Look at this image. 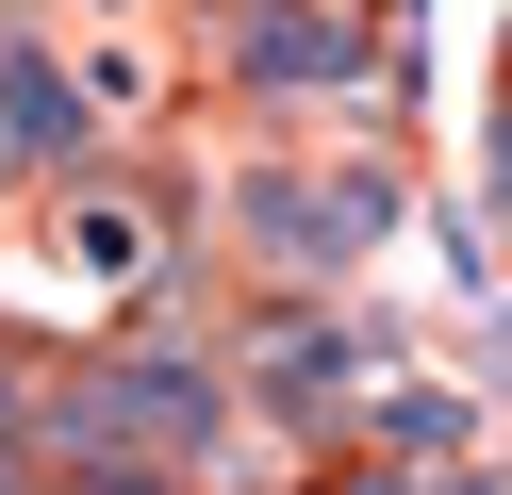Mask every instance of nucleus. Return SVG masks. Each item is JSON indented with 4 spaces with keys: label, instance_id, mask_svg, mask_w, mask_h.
Segmentation results:
<instances>
[{
    "label": "nucleus",
    "instance_id": "2",
    "mask_svg": "<svg viewBox=\"0 0 512 495\" xmlns=\"http://www.w3.org/2000/svg\"><path fill=\"white\" fill-rule=\"evenodd\" d=\"M50 264H67L83 297H133L149 264H166V215H149L133 182H67L50 198Z\"/></svg>",
    "mask_w": 512,
    "mask_h": 495
},
{
    "label": "nucleus",
    "instance_id": "1",
    "mask_svg": "<svg viewBox=\"0 0 512 495\" xmlns=\"http://www.w3.org/2000/svg\"><path fill=\"white\" fill-rule=\"evenodd\" d=\"M248 248L281 264V281H314V264H364L380 248V165H331V182H265V215H248Z\"/></svg>",
    "mask_w": 512,
    "mask_h": 495
}]
</instances>
